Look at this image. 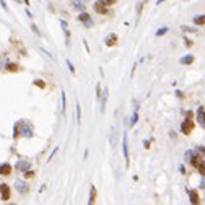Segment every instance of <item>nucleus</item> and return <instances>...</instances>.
Listing matches in <instances>:
<instances>
[{
	"mask_svg": "<svg viewBox=\"0 0 205 205\" xmlns=\"http://www.w3.org/2000/svg\"><path fill=\"white\" fill-rule=\"evenodd\" d=\"M190 117H192V112H187V119L184 121L182 126H181V130H182L184 135H189L190 132L194 130V126H195V124H194V121L190 119Z\"/></svg>",
	"mask_w": 205,
	"mask_h": 205,
	"instance_id": "1",
	"label": "nucleus"
},
{
	"mask_svg": "<svg viewBox=\"0 0 205 205\" xmlns=\"http://www.w3.org/2000/svg\"><path fill=\"white\" fill-rule=\"evenodd\" d=\"M15 187H16V190H18V194H21V195L28 194V190H29L28 182H26V181H21V179H16L15 181Z\"/></svg>",
	"mask_w": 205,
	"mask_h": 205,
	"instance_id": "2",
	"label": "nucleus"
},
{
	"mask_svg": "<svg viewBox=\"0 0 205 205\" xmlns=\"http://www.w3.org/2000/svg\"><path fill=\"white\" fill-rule=\"evenodd\" d=\"M95 10H96V13H99V15H106V13H107V5H106V2H104V0H96Z\"/></svg>",
	"mask_w": 205,
	"mask_h": 205,
	"instance_id": "3",
	"label": "nucleus"
},
{
	"mask_svg": "<svg viewBox=\"0 0 205 205\" xmlns=\"http://www.w3.org/2000/svg\"><path fill=\"white\" fill-rule=\"evenodd\" d=\"M31 168V163L28 161V159H20V161H16V169H18L20 173H25L26 169Z\"/></svg>",
	"mask_w": 205,
	"mask_h": 205,
	"instance_id": "4",
	"label": "nucleus"
},
{
	"mask_svg": "<svg viewBox=\"0 0 205 205\" xmlns=\"http://www.w3.org/2000/svg\"><path fill=\"white\" fill-rule=\"evenodd\" d=\"M122 151H124V158H126V165L129 166V143H127L126 134H124V137H122Z\"/></svg>",
	"mask_w": 205,
	"mask_h": 205,
	"instance_id": "5",
	"label": "nucleus"
},
{
	"mask_svg": "<svg viewBox=\"0 0 205 205\" xmlns=\"http://www.w3.org/2000/svg\"><path fill=\"white\" fill-rule=\"evenodd\" d=\"M78 20H80L82 23H85V26H86V28H91V26H93V21H91V18H90L88 13H80Z\"/></svg>",
	"mask_w": 205,
	"mask_h": 205,
	"instance_id": "6",
	"label": "nucleus"
},
{
	"mask_svg": "<svg viewBox=\"0 0 205 205\" xmlns=\"http://www.w3.org/2000/svg\"><path fill=\"white\" fill-rule=\"evenodd\" d=\"M197 122L202 126V129H205V109L204 107H199V109H197Z\"/></svg>",
	"mask_w": 205,
	"mask_h": 205,
	"instance_id": "7",
	"label": "nucleus"
},
{
	"mask_svg": "<svg viewBox=\"0 0 205 205\" xmlns=\"http://www.w3.org/2000/svg\"><path fill=\"white\" fill-rule=\"evenodd\" d=\"M0 194H2V200L10 199V187L7 184H0Z\"/></svg>",
	"mask_w": 205,
	"mask_h": 205,
	"instance_id": "8",
	"label": "nucleus"
},
{
	"mask_svg": "<svg viewBox=\"0 0 205 205\" xmlns=\"http://www.w3.org/2000/svg\"><path fill=\"white\" fill-rule=\"evenodd\" d=\"M10 173H12V165H10V163H3V165H0V174L2 176H8Z\"/></svg>",
	"mask_w": 205,
	"mask_h": 205,
	"instance_id": "9",
	"label": "nucleus"
},
{
	"mask_svg": "<svg viewBox=\"0 0 205 205\" xmlns=\"http://www.w3.org/2000/svg\"><path fill=\"white\" fill-rule=\"evenodd\" d=\"M189 197H190V204H194V205H197V204L200 202L199 194H197L195 190H189Z\"/></svg>",
	"mask_w": 205,
	"mask_h": 205,
	"instance_id": "10",
	"label": "nucleus"
},
{
	"mask_svg": "<svg viewBox=\"0 0 205 205\" xmlns=\"http://www.w3.org/2000/svg\"><path fill=\"white\" fill-rule=\"evenodd\" d=\"M190 163H192V166H195V168H197V166H199L200 165V163H202V156H200V155H190Z\"/></svg>",
	"mask_w": 205,
	"mask_h": 205,
	"instance_id": "11",
	"label": "nucleus"
},
{
	"mask_svg": "<svg viewBox=\"0 0 205 205\" xmlns=\"http://www.w3.org/2000/svg\"><path fill=\"white\" fill-rule=\"evenodd\" d=\"M117 43V36H116V34H109V36H107L106 37V46H114V44H116Z\"/></svg>",
	"mask_w": 205,
	"mask_h": 205,
	"instance_id": "12",
	"label": "nucleus"
},
{
	"mask_svg": "<svg viewBox=\"0 0 205 205\" xmlns=\"http://www.w3.org/2000/svg\"><path fill=\"white\" fill-rule=\"evenodd\" d=\"M21 134L25 135V137H31V135H33V129L28 126V124H25V126H23V129H21Z\"/></svg>",
	"mask_w": 205,
	"mask_h": 205,
	"instance_id": "13",
	"label": "nucleus"
},
{
	"mask_svg": "<svg viewBox=\"0 0 205 205\" xmlns=\"http://www.w3.org/2000/svg\"><path fill=\"white\" fill-rule=\"evenodd\" d=\"M95 200H96V187H95V186H91V190H90V200H88V204H95Z\"/></svg>",
	"mask_w": 205,
	"mask_h": 205,
	"instance_id": "14",
	"label": "nucleus"
},
{
	"mask_svg": "<svg viewBox=\"0 0 205 205\" xmlns=\"http://www.w3.org/2000/svg\"><path fill=\"white\" fill-rule=\"evenodd\" d=\"M192 62H194V55H186V57L181 59V64H184V65H189Z\"/></svg>",
	"mask_w": 205,
	"mask_h": 205,
	"instance_id": "15",
	"label": "nucleus"
},
{
	"mask_svg": "<svg viewBox=\"0 0 205 205\" xmlns=\"http://www.w3.org/2000/svg\"><path fill=\"white\" fill-rule=\"evenodd\" d=\"M194 23H195V25H199V26H204V25H205V15L195 16V18H194Z\"/></svg>",
	"mask_w": 205,
	"mask_h": 205,
	"instance_id": "16",
	"label": "nucleus"
},
{
	"mask_svg": "<svg viewBox=\"0 0 205 205\" xmlns=\"http://www.w3.org/2000/svg\"><path fill=\"white\" fill-rule=\"evenodd\" d=\"M73 7H75L77 10H83V8H85V3H83L82 0H75V2H73Z\"/></svg>",
	"mask_w": 205,
	"mask_h": 205,
	"instance_id": "17",
	"label": "nucleus"
},
{
	"mask_svg": "<svg viewBox=\"0 0 205 205\" xmlns=\"http://www.w3.org/2000/svg\"><path fill=\"white\" fill-rule=\"evenodd\" d=\"M106 99H107V88L104 90V93H103V99H101V111H104V106H106Z\"/></svg>",
	"mask_w": 205,
	"mask_h": 205,
	"instance_id": "18",
	"label": "nucleus"
},
{
	"mask_svg": "<svg viewBox=\"0 0 205 205\" xmlns=\"http://www.w3.org/2000/svg\"><path fill=\"white\" fill-rule=\"evenodd\" d=\"M137 121H138V114H137V111H135V112L132 114V119H130V126H135V124H137Z\"/></svg>",
	"mask_w": 205,
	"mask_h": 205,
	"instance_id": "19",
	"label": "nucleus"
},
{
	"mask_svg": "<svg viewBox=\"0 0 205 205\" xmlns=\"http://www.w3.org/2000/svg\"><path fill=\"white\" fill-rule=\"evenodd\" d=\"M166 33H168V28L163 26V28H159V29L156 31V36H163V34H166Z\"/></svg>",
	"mask_w": 205,
	"mask_h": 205,
	"instance_id": "20",
	"label": "nucleus"
},
{
	"mask_svg": "<svg viewBox=\"0 0 205 205\" xmlns=\"http://www.w3.org/2000/svg\"><path fill=\"white\" fill-rule=\"evenodd\" d=\"M60 95H62V112L65 114V107H67V103H65V93L62 91Z\"/></svg>",
	"mask_w": 205,
	"mask_h": 205,
	"instance_id": "21",
	"label": "nucleus"
},
{
	"mask_svg": "<svg viewBox=\"0 0 205 205\" xmlns=\"http://www.w3.org/2000/svg\"><path fill=\"white\" fill-rule=\"evenodd\" d=\"M82 121V109H80V104H77V122L80 124Z\"/></svg>",
	"mask_w": 205,
	"mask_h": 205,
	"instance_id": "22",
	"label": "nucleus"
},
{
	"mask_svg": "<svg viewBox=\"0 0 205 205\" xmlns=\"http://www.w3.org/2000/svg\"><path fill=\"white\" fill-rule=\"evenodd\" d=\"M197 169L200 171V174H202V176H205V163H200V165L197 166Z\"/></svg>",
	"mask_w": 205,
	"mask_h": 205,
	"instance_id": "23",
	"label": "nucleus"
},
{
	"mask_svg": "<svg viewBox=\"0 0 205 205\" xmlns=\"http://www.w3.org/2000/svg\"><path fill=\"white\" fill-rule=\"evenodd\" d=\"M34 85L39 86V88H44V86H46V83H44L43 80H36V82H34Z\"/></svg>",
	"mask_w": 205,
	"mask_h": 205,
	"instance_id": "24",
	"label": "nucleus"
},
{
	"mask_svg": "<svg viewBox=\"0 0 205 205\" xmlns=\"http://www.w3.org/2000/svg\"><path fill=\"white\" fill-rule=\"evenodd\" d=\"M182 29L186 31V33H194V31H195L194 28H190V26H182Z\"/></svg>",
	"mask_w": 205,
	"mask_h": 205,
	"instance_id": "25",
	"label": "nucleus"
},
{
	"mask_svg": "<svg viewBox=\"0 0 205 205\" xmlns=\"http://www.w3.org/2000/svg\"><path fill=\"white\" fill-rule=\"evenodd\" d=\"M67 65H68V68H70V72H72V73H75V67H73V64H72L70 60H67Z\"/></svg>",
	"mask_w": 205,
	"mask_h": 205,
	"instance_id": "26",
	"label": "nucleus"
},
{
	"mask_svg": "<svg viewBox=\"0 0 205 205\" xmlns=\"http://www.w3.org/2000/svg\"><path fill=\"white\" fill-rule=\"evenodd\" d=\"M31 176H33V171H31V169H26V171H25V178L28 179V178H31Z\"/></svg>",
	"mask_w": 205,
	"mask_h": 205,
	"instance_id": "27",
	"label": "nucleus"
},
{
	"mask_svg": "<svg viewBox=\"0 0 205 205\" xmlns=\"http://www.w3.org/2000/svg\"><path fill=\"white\" fill-rule=\"evenodd\" d=\"M8 70H18V67H16V65H13V64H8Z\"/></svg>",
	"mask_w": 205,
	"mask_h": 205,
	"instance_id": "28",
	"label": "nucleus"
},
{
	"mask_svg": "<svg viewBox=\"0 0 205 205\" xmlns=\"http://www.w3.org/2000/svg\"><path fill=\"white\" fill-rule=\"evenodd\" d=\"M104 2H106V5H114V3H116V0H104Z\"/></svg>",
	"mask_w": 205,
	"mask_h": 205,
	"instance_id": "29",
	"label": "nucleus"
},
{
	"mask_svg": "<svg viewBox=\"0 0 205 205\" xmlns=\"http://www.w3.org/2000/svg\"><path fill=\"white\" fill-rule=\"evenodd\" d=\"M143 145H145V148H148V147H150V142H148V140H145V142H143Z\"/></svg>",
	"mask_w": 205,
	"mask_h": 205,
	"instance_id": "30",
	"label": "nucleus"
},
{
	"mask_svg": "<svg viewBox=\"0 0 205 205\" xmlns=\"http://www.w3.org/2000/svg\"><path fill=\"white\" fill-rule=\"evenodd\" d=\"M199 151H202V153L205 155V147H199Z\"/></svg>",
	"mask_w": 205,
	"mask_h": 205,
	"instance_id": "31",
	"label": "nucleus"
},
{
	"mask_svg": "<svg viewBox=\"0 0 205 205\" xmlns=\"http://www.w3.org/2000/svg\"><path fill=\"white\" fill-rule=\"evenodd\" d=\"M161 2H165V0H158V2H156V3H158V5H159V3H161Z\"/></svg>",
	"mask_w": 205,
	"mask_h": 205,
	"instance_id": "32",
	"label": "nucleus"
},
{
	"mask_svg": "<svg viewBox=\"0 0 205 205\" xmlns=\"http://www.w3.org/2000/svg\"><path fill=\"white\" fill-rule=\"evenodd\" d=\"M25 3H28V0H25Z\"/></svg>",
	"mask_w": 205,
	"mask_h": 205,
	"instance_id": "33",
	"label": "nucleus"
}]
</instances>
